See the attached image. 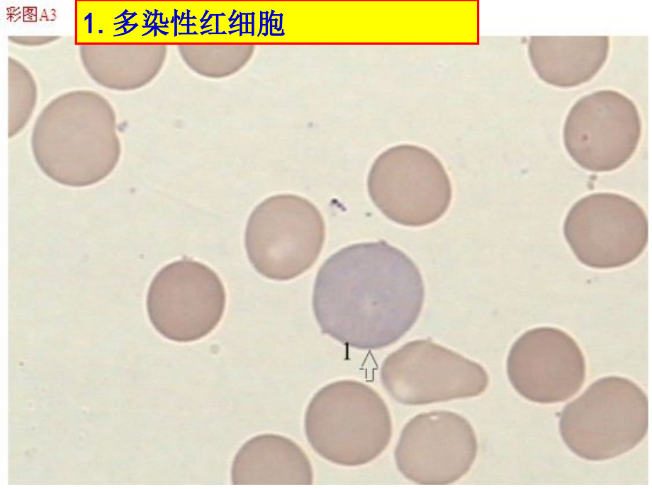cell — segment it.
I'll use <instances>...</instances> for the list:
<instances>
[{"label":"cell","instance_id":"cell-1","mask_svg":"<svg viewBox=\"0 0 652 489\" xmlns=\"http://www.w3.org/2000/svg\"><path fill=\"white\" fill-rule=\"evenodd\" d=\"M425 286L415 262L384 240L353 244L320 267L312 306L321 332L359 350L399 340L415 325Z\"/></svg>","mask_w":652,"mask_h":489},{"label":"cell","instance_id":"cell-2","mask_svg":"<svg viewBox=\"0 0 652 489\" xmlns=\"http://www.w3.org/2000/svg\"><path fill=\"white\" fill-rule=\"evenodd\" d=\"M303 427L315 452L346 467L373 461L392 437V420L386 402L369 386L349 379L331 382L312 396Z\"/></svg>","mask_w":652,"mask_h":489},{"label":"cell","instance_id":"cell-3","mask_svg":"<svg viewBox=\"0 0 652 489\" xmlns=\"http://www.w3.org/2000/svg\"><path fill=\"white\" fill-rule=\"evenodd\" d=\"M32 148L41 172L71 187L91 186L106 178L120 152L113 115L98 108L45 111L35 123Z\"/></svg>","mask_w":652,"mask_h":489},{"label":"cell","instance_id":"cell-4","mask_svg":"<svg viewBox=\"0 0 652 489\" xmlns=\"http://www.w3.org/2000/svg\"><path fill=\"white\" fill-rule=\"evenodd\" d=\"M648 429V400L632 381L606 376L591 383L561 412L559 431L566 446L588 461H600L634 449Z\"/></svg>","mask_w":652,"mask_h":489},{"label":"cell","instance_id":"cell-5","mask_svg":"<svg viewBox=\"0 0 652 489\" xmlns=\"http://www.w3.org/2000/svg\"><path fill=\"white\" fill-rule=\"evenodd\" d=\"M325 240V221L315 205L299 196L279 194L261 202L250 214L244 246L259 274L288 281L313 266Z\"/></svg>","mask_w":652,"mask_h":489},{"label":"cell","instance_id":"cell-6","mask_svg":"<svg viewBox=\"0 0 652 489\" xmlns=\"http://www.w3.org/2000/svg\"><path fill=\"white\" fill-rule=\"evenodd\" d=\"M367 187L385 216L408 227L439 220L452 196L451 181L439 159L414 145L393 146L379 154L370 169Z\"/></svg>","mask_w":652,"mask_h":489},{"label":"cell","instance_id":"cell-7","mask_svg":"<svg viewBox=\"0 0 652 489\" xmlns=\"http://www.w3.org/2000/svg\"><path fill=\"white\" fill-rule=\"evenodd\" d=\"M380 379L394 400L408 405L473 398L489 383L480 364L430 339L410 341L390 353Z\"/></svg>","mask_w":652,"mask_h":489},{"label":"cell","instance_id":"cell-8","mask_svg":"<svg viewBox=\"0 0 652 489\" xmlns=\"http://www.w3.org/2000/svg\"><path fill=\"white\" fill-rule=\"evenodd\" d=\"M563 235L577 259L594 269L618 268L636 260L648 240V222L633 200L614 193H595L568 211Z\"/></svg>","mask_w":652,"mask_h":489},{"label":"cell","instance_id":"cell-9","mask_svg":"<svg viewBox=\"0 0 652 489\" xmlns=\"http://www.w3.org/2000/svg\"><path fill=\"white\" fill-rule=\"evenodd\" d=\"M226 295L218 274L189 259L172 262L153 278L147 295L149 319L165 338L178 342L211 332L224 313Z\"/></svg>","mask_w":652,"mask_h":489},{"label":"cell","instance_id":"cell-10","mask_svg":"<svg viewBox=\"0 0 652 489\" xmlns=\"http://www.w3.org/2000/svg\"><path fill=\"white\" fill-rule=\"evenodd\" d=\"M641 133L634 103L610 89L583 96L571 107L563 126V142L570 157L582 168L610 172L634 154Z\"/></svg>","mask_w":652,"mask_h":489},{"label":"cell","instance_id":"cell-11","mask_svg":"<svg viewBox=\"0 0 652 489\" xmlns=\"http://www.w3.org/2000/svg\"><path fill=\"white\" fill-rule=\"evenodd\" d=\"M478 442L471 423L451 411L417 414L403 428L394 459L399 472L412 482L449 484L471 469Z\"/></svg>","mask_w":652,"mask_h":489},{"label":"cell","instance_id":"cell-12","mask_svg":"<svg viewBox=\"0 0 652 489\" xmlns=\"http://www.w3.org/2000/svg\"><path fill=\"white\" fill-rule=\"evenodd\" d=\"M506 370L512 386L524 398L552 404L579 391L586 364L580 347L568 333L556 327H538L526 331L512 344Z\"/></svg>","mask_w":652,"mask_h":489},{"label":"cell","instance_id":"cell-13","mask_svg":"<svg viewBox=\"0 0 652 489\" xmlns=\"http://www.w3.org/2000/svg\"><path fill=\"white\" fill-rule=\"evenodd\" d=\"M314 480L310 459L294 441L262 434L245 442L231 468L234 485H309Z\"/></svg>","mask_w":652,"mask_h":489},{"label":"cell","instance_id":"cell-14","mask_svg":"<svg viewBox=\"0 0 652 489\" xmlns=\"http://www.w3.org/2000/svg\"><path fill=\"white\" fill-rule=\"evenodd\" d=\"M608 36H531L528 54L537 76L558 87H573L590 80L604 65Z\"/></svg>","mask_w":652,"mask_h":489},{"label":"cell","instance_id":"cell-15","mask_svg":"<svg viewBox=\"0 0 652 489\" xmlns=\"http://www.w3.org/2000/svg\"><path fill=\"white\" fill-rule=\"evenodd\" d=\"M255 47L249 44H181L179 53L196 74L209 78L230 76L244 67Z\"/></svg>","mask_w":652,"mask_h":489}]
</instances>
